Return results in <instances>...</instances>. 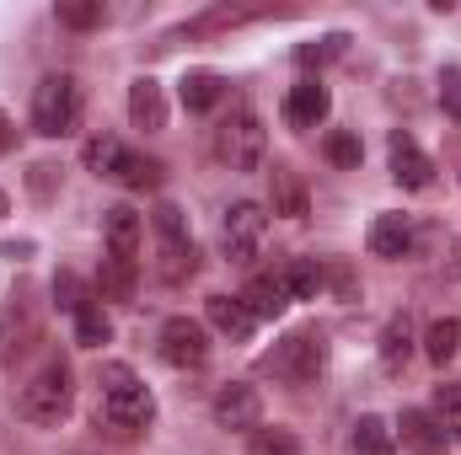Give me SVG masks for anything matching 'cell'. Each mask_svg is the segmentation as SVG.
Instances as JSON below:
<instances>
[{
	"instance_id": "obj_1",
	"label": "cell",
	"mask_w": 461,
	"mask_h": 455,
	"mask_svg": "<svg viewBox=\"0 0 461 455\" xmlns=\"http://www.w3.org/2000/svg\"><path fill=\"white\" fill-rule=\"evenodd\" d=\"M97 386H103L97 424H108L113 434H134V429H145L156 418V397H150V386L129 364H103L97 370Z\"/></svg>"
},
{
	"instance_id": "obj_2",
	"label": "cell",
	"mask_w": 461,
	"mask_h": 455,
	"mask_svg": "<svg viewBox=\"0 0 461 455\" xmlns=\"http://www.w3.org/2000/svg\"><path fill=\"white\" fill-rule=\"evenodd\" d=\"M76 407V380H70V364L65 359H43L32 380L16 386V418L49 429V424H65Z\"/></svg>"
},
{
	"instance_id": "obj_3",
	"label": "cell",
	"mask_w": 461,
	"mask_h": 455,
	"mask_svg": "<svg viewBox=\"0 0 461 455\" xmlns=\"http://www.w3.org/2000/svg\"><path fill=\"white\" fill-rule=\"evenodd\" d=\"M81 108H86L81 81L65 76V70H54V76H43L38 92H32V129L49 134V139H65V134L81 129Z\"/></svg>"
},
{
	"instance_id": "obj_4",
	"label": "cell",
	"mask_w": 461,
	"mask_h": 455,
	"mask_svg": "<svg viewBox=\"0 0 461 455\" xmlns=\"http://www.w3.org/2000/svg\"><path fill=\"white\" fill-rule=\"evenodd\" d=\"M215 156L226 161L230 172H263V156H268V134L252 108H236V113L215 129Z\"/></svg>"
},
{
	"instance_id": "obj_5",
	"label": "cell",
	"mask_w": 461,
	"mask_h": 455,
	"mask_svg": "<svg viewBox=\"0 0 461 455\" xmlns=\"http://www.w3.org/2000/svg\"><path fill=\"white\" fill-rule=\"evenodd\" d=\"M322 370H328V338L322 333H290L268 353V375H279L290 386H312Z\"/></svg>"
},
{
	"instance_id": "obj_6",
	"label": "cell",
	"mask_w": 461,
	"mask_h": 455,
	"mask_svg": "<svg viewBox=\"0 0 461 455\" xmlns=\"http://www.w3.org/2000/svg\"><path fill=\"white\" fill-rule=\"evenodd\" d=\"M38 343V295L32 284H16L0 306V364H16Z\"/></svg>"
},
{
	"instance_id": "obj_7",
	"label": "cell",
	"mask_w": 461,
	"mask_h": 455,
	"mask_svg": "<svg viewBox=\"0 0 461 455\" xmlns=\"http://www.w3.org/2000/svg\"><path fill=\"white\" fill-rule=\"evenodd\" d=\"M263 230H268L263 204H252V199L230 204L226 215H221V252H226L230 263H252L258 246H263Z\"/></svg>"
},
{
	"instance_id": "obj_8",
	"label": "cell",
	"mask_w": 461,
	"mask_h": 455,
	"mask_svg": "<svg viewBox=\"0 0 461 455\" xmlns=\"http://www.w3.org/2000/svg\"><path fill=\"white\" fill-rule=\"evenodd\" d=\"M161 359L172 370H204L210 364V333H204V322L167 317L161 322Z\"/></svg>"
},
{
	"instance_id": "obj_9",
	"label": "cell",
	"mask_w": 461,
	"mask_h": 455,
	"mask_svg": "<svg viewBox=\"0 0 461 455\" xmlns=\"http://www.w3.org/2000/svg\"><path fill=\"white\" fill-rule=\"evenodd\" d=\"M210 413H215V424H221V429H236V434L263 429V397H258V386H247V380L221 386V391H215V402H210Z\"/></svg>"
},
{
	"instance_id": "obj_10",
	"label": "cell",
	"mask_w": 461,
	"mask_h": 455,
	"mask_svg": "<svg viewBox=\"0 0 461 455\" xmlns=\"http://www.w3.org/2000/svg\"><path fill=\"white\" fill-rule=\"evenodd\" d=\"M204 317H210V327L230 343H247L252 327H258V317L241 306V295H210V300H204Z\"/></svg>"
},
{
	"instance_id": "obj_11",
	"label": "cell",
	"mask_w": 461,
	"mask_h": 455,
	"mask_svg": "<svg viewBox=\"0 0 461 455\" xmlns=\"http://www.w3.org/2000/svg\"><path fill=\"white\" fill-rule=\"evenodd\" d=\"M392 177L402 183V188H429V177H435V161L413 145V134H392Z\"/></svg>"
},
{
	"instance_id": "obj_12",
	"label": "cell",
	"mask_w": 461,
	"mask_h": 455,
	"mask_svg": "<svg viewBox=\"0 0 461 455\" xmlns=\"http://www.w3.org/2000/svg\"><path fill=\"white\" fill-rule=\"evenodd\" d=\"M365 241H370V252H375V257L397 263V257H408V252H413V220H408V215H375Z\"/></svg>"
},
{
	"instance_id": "obj_13",
	"label": "cell",
	"mask_w": 461,
	"mask_h": 455,
	"mask_svg": "<svg viewBox=\"0 0 461 455\" xmlns=\"http://www.w3.org/2000/svg\"><path fill=\"white\" fill-rule=\"evenodd\" d=\"M392 434L402 440V451H413V455H440L446 451V429H440L429 413H419V407H408Z\"/></svg>"
},
{
	"instance_id": "obj_14",
	"label": "cell",
	"mask_w": 461,
	"mask_h": 455,
	"mask_svg": "<svg viewBox=\"0 0 461 455\" xmlns=\"http://www.w3.org/2000/svg\"><path fill=\"white\" fill-rule=\"evenodd\" d=\"M268 183H274V188H268V210H274V215H285V220H306V215H312L306 183H301L290 166H274V172H268Z\"/></svg>"
},
{
	"instance_id": "obj_15",
	"label": "cell",
	"mask_w": 461,
	"mask_h": 455,
	"mask_svg": "<svg viewBox=\"0 0 461 455\" xmlns=\"http://www.w3.org/2000/svg\"><path fill=\"white\" fill-rule=\"evenodd\" d=\"M333 108V97H328V86L322 81H301V86H290V97H285V118L295 123V129H317L322 118Z\"/></svg>"
},
{
	"instance_id": "obj_16",
	"label": "cell",
	"mask_w": 461,
	"mask_h": 455,
	"mask_svg": "<svg viewBox=\"0 0 461 455\" xmlns=\"http://www.w3.org/2000/svg\"><path fill=\"white\" fill-rule=\"evenodd\" d=\"M241 306H247L258 322H274V317H285L290 290H285V279H279V273H258V279L241 290Z\"/></svg>"
},
{
	"instance_id": "obj_17",
	"label": "cell",
	"mask_w": 461,
	"mask_h": 455,
	"mask_svg": "<svg viewBox=\"0 0 461 455\" xmlns=\"http://www.w3.org/2000/svg\"><path fill=\"white\" fill-rule=\"evenodd\" d=\"M161 177H167V166L156 156H140V150H123L113 166V183H123L129 193H150V188H161Z\"/></svg>"
},
{
	"instance_id": "obj_18",
	"label": "cell",
	"mask_w": 461,
	"mask_h": 455,
	"mask_svg": "<svg viewBox=\"0 0 461 455\" xmlns=\"http://www.w3.org/2000/svg\"><path fill=\"white\" fill-rule=\"evenodd\" d=\"M129 118H134V129H167V97L150 76H140L129 86Z\"/></svg>"
},
{
	"instance_id": "obj_19",
	"label": "cell",
	"mask_w": 461,
	"mask_h": 455,
	"mask_svg": "<svg viewBox=\"0 0 461 455\" xmlns=\"http://www.w3.org/2000/svg\"><path fill=\"white\" fill-rule=\"evenodd\" d=\"M103 230H108V257H129V263L140 257V215L134 210H123V204L108 210L103 215Z\"/></svg>"
},
{
	"instance_id": "obj_20",
	"label": "cell",
	"mask_w": 461,
	"mask_h": 455,
	"mask_svg": "<svg viewBox=\"0 0 461 455\" xmlns=\"http://www.w3.org/2000/svg\"><path fill=\"white\" fill-rule=\"evenodd\" d=\"M408 353H413V322H408V311H397V317L381 327V370L397 375V370L408 364Z\"/></svg>"
},
{
	"instance_id": "obj_21",
	"label": "cell",
	"mask_w": 461,
	"mask_h": 455,
	"mask_svg": "<svg viewBox=\"0 0 461 455\" xmlns=\"http://www.w3.org/2000/svg\"><path fill=\"white\" fill-rule=\"evenodd\" d=\"M221 92H226V81H221L215 70H188V76H183V108H188V113H210V108L221 103Z\"/></svg>"
},
{
	"instance_id": "obj_22",
	"label": "cell",
	"mask_w": 461,
	"mask_h": 455,
	"mask_svg": "<svg viewBox=\"0 0 461 455\" xmlns=\"http://www.w3.org/2000/svg\"><path fill=\"white\" fill-rule=\"evenodd\" d=\"M354 455H397V434H392V424L375 418V413H365V418L354 424Z\"/></svg>"
},
{
	"instance_id": "obj_23",
	"label": "cell",
	"mask_w": 461,
	"mask_h": 455,
	"mask_svg": "<svg viewBox=\"0 0 461 455\" xmlns=\"http://www.w3.org/2000/svg\"><path fill=\"white\" fill-rule=\"evenodd\" d=\"M279 279H285V290H290V300H317L322 295V268L317 263H306V257H295V263H285L279 268Z\"/></svg>"
},
{
	"instance_id": "obj_24",
	"label": "cell",
	"mask_w": 461,
	"mask_h": 455,
	"mask_svg": "<svg viewBox=\"0 0 461 455\" xmlns=\"http://www.w3.org/2000/svg\"><path fill=\"white\" fill-rule=\"evenodd\" d=\"M461 348V322L456 317H440V322H429V333H424V353L435 359V364H451Z\"/></svg>"
},
{
	"instance_id": "obj_25",
	"label": "cell",
	"mask_w": 461,
	"mask_h": 455,
	"mask_svg": "<svg viewBox=\"0 0 461 455\" xmlns=\"http://www.w3.org/2000/svg\"><path fill=\"white\" fill-rule=\"evenodd\" d=\"M97 290H103L108 300H134V263H129V257H103Z\"/></svg>"
},
{
	"instance_id": "obj_26",
	"label": "cell",
	"mask_w": 461,
	"mask_h": 455,
	"mask_svg": "<svg viewBox=\"0 0 461 455\" xmlns=\"http://www.w3.org/2000/svg\"><path fill=\"white\" fill-rule=\"evenodd\" d=\"M348 49V32H322V38H312V43H301L295 49V59L306 65V70H322V65H333V59H344Z\"/></svg>"
},
{
	"instance_id": "obj_27",
	"label": "cell",
	"mask_w": 461,
	"mask_h": 455,
	"mask_svg": "<svg viewBox=\"0 0 461 455\" xmlns=\"http://www.w3.org/2000/svg\"><path fill=\"white\" fill-rule=\"evenodd\" d=\"M429 418L446 429V440H461V380L435 386V413H429Z\"/></svg>"
},
{
	"instance_id": "obj_28",
	"label": "cell",
	"mask_w": 461,
	"mask_h": 455,
	"mask_svg": "<svg viewBox=\"0 0 461 455\" xmlns=\"http://www.w3.org/2000/svg\"><path fill=\"white\" fill-rule=\"evenodd\" d=\"M92 300H97V295L86 290V279H81V273H70V268H59V273H54V306H59V311H70V317H76V311H86Z\"/></svg>"
},
{
	"instance_id": "obj_29",
	"label": "cell",
	"mask_w": 461,
	"mask_h": 455,
	"mask_svg": "<svg viewBox=\"0 0 461 455\" xmlns=\"http://www.w3.org/2000/svg\"><path fill=\"white\" fill-rule=\"evenodd\" d=\"M54 16H59V27L92 32V27H103V22H108V5H103V0H65Z\"/></svg>"
},
{
	"instance_id": "obj_30",
	"label": "cell",
	"mask_w": 461,
	"mask_h": 455,
	"mask_svg": "<svg viewBox=\"0 0 461 455\" xmlns=\"http://www.w3.org/2000/svg\"><path fill=\"white\" fill-rule=\"evenodd\" d=\"M247 455H301V440L290 429H252L247 434Z\"/></svg>"
},
{
	"instance_id": "obj_31",
	"label": "cell",
	"mask_w": 461,
	"mask_h": 455,
	"mask_svg": "<svg viewBox=\"0 0 461 455\" xmlns=\"http://www.w3.org/2000/svg\"><path fill=\"white\" fill-rule=\"evenodd\" d=\"M76 338L86 343V348H97V343H108V338H113V322H108L103 300H92L86 311H76Z\"/></svg>"
},
{
	"instance_id": "obj_32",
	"label": "cell",
	"mask_w": 461,
	"mask_h": 455,
	"mask_svg": "<svg viewBox=\"0 0 461 455\" xmlns=\"http://www.w3.org/2000/svg\"><path fill=\"white\" fill-rule=\"evenodd\" d=\"M150 226H156V241H161V246H183V241H188V215H183L177 204H156Z\"/></svg>"
},
{
	"instance_id": "obj_33",
	"label": "cell",
	"mask_w": 461,
	"mask_h": 455,
	"mask_svg": "<svg viewBox=\"0 0 461 455\" xmlns=\"http://www.w3.org/2000/svg\"><path fill=\"white\" fill-rule=\"evenodd\" d=\"M322 156H328L333 166H359V161H365V145H359V134H348V129H333V134L322 139Z\"/></svg>"
},
{
	"instance_id": "obj_34",
	"label": "cell",
	"mask_w": 461,
	"mask_h": 455,
	"mask_svg": "<svg viewBox=\"0 0 461 455\" xmlns=\"http://www.w3.org/2000/svg\"><path fill=\"white\" fill-rule=\"evenodd\" d=\"M118 156H123V145H118L113 134H97V139H86V166H92L97 177H113Z\"/></svg>"
},
{
	"instance_id": "obj_35",
	"label": "cell",
	"mask_w": 461,
	"mask_h": 455,
	"mask_svg": "<svg viewBox=\"0 0 461 455\" xmlns=\"http://www.w3.org/2000/svg\"><path fill=\"white\" fill-rule=\"evenodd\" d=\"M54 183H59V166H54V161H38V166L27 172V188H32V199H43V204L54 199Z\"/></svg>"
},
{
	"instance_id": "obj_36",
	"label": "cell",
	"mask_w": 461,
	"mask_h": 455,
	"mask_svg": "<svg viewBox=\"0 0 461 455\" xmlns=\"http://www.w3.org/2000/svg\"><path fill=\"white\" fill-rule=\"evenodd\" d=\"M440 103H446V113L461 123V65H446V70H440Z\"/></svg>"
},
{
	"instance_id": "obj_37",
	"label": "cell",
	"mask_w": 461,
	"mask_h": 455,
	"mask_svg": "<svg viewBox=\"0 0 461 455\" xmlns=\"http://www.w3.org/2000/svg\"><path fill=\"white\" fill-rule=\"evenodd\" d=\"M322 279H328L344 300H359V284H354V273H348V268H322Z\"/></svg>"
},
{
	"instance_id": "obj_38",
	"label": "cell",
	"mask_w": 461,
	"mask_h": 455,
	"mask_svg": "<svg viewBox=\"0 0 461 455\" xmlns=\"http://www.w3.org/2000/svg\"><path fill=\"white\" fill-rule=\"evenodd\" d=\"M11 145H16V123H11V118L0 113V156H5Z\"/></svg>"
},
{
	"instance_id": "obj_39",
	"label": "cell",
	"mask_w": 461,
	"mask_h": 455,
	"mask_svg": "<svg viewBox=\"0 0 461 455\" xmlns=\"http://www.w3.org/2000/svg\"><path fill=\"white\" fill-rule=\"evenodd\" d=\"M5 210H11V199H5V193H0V220H5Z\"/></svg>"
},
{
	"instance_id": "obj_40",
	"label": "cell",
	"mask_w": 461,
	"mask_h": 455,
	"mask_svg": "<svg viewBox=\"0 0 461 455\" xmlns=\"http://www.w3.org/2000/svg\"><path fill=\"white\" fill-rule=\"evenodd\" d=\"M456 273H461V263H456Z\"/></svg>"
}]
</instances>
